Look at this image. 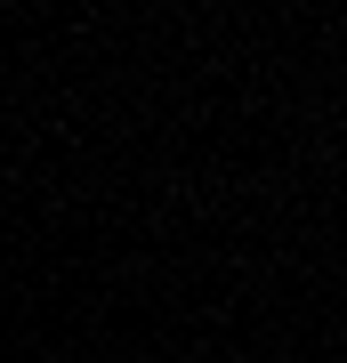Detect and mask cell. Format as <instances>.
Wrapping results in <instances>:
<instances>
[]
</instances>
